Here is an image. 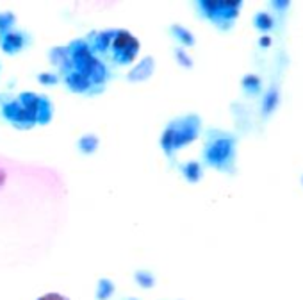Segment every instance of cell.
Segmentation results:
<instances>
[{
    "mask_svg": "<svg viewBox=\"0 0 303 300\" xmlns=\"http://www.w3.org/2000/svg\"><path fill=\"white\" fill-rule=\"evenodd\" d=\"M245 88L246 89H252V93H259L260 91V79L257 75H248L245 79Z\"/></svg>",
    "mask_w": 303,
    "mask_h": 300,
    "instance_id": "obj_4",
    "label": "cell"
},
{
    "mask_svg": "<svg viewBox=\"0 0 303 300\" xmlns=\"http://www.w3.org/2000/svg\"><path fill=\"white\" fill-rule=\"evenodd\" d=\"M278 104H280V89H278V86H277V82H273L271 84V88H269V91L266 93L264 106H262V113H264V116L273 113Z\"/></svg>",
    "mask_w": 303,
    "mask_h": 300,
    "instance_id": "obj_2",
    "label": "cell"
},
{
    "mask_svg": "<svg viewBox=\"0 0 303 300\" xmlns=\"http://www.w3.org/2000/svg\"><path fill=\"white\" fill-rule=\"evenodd\" d=\"M232 152H234V145L228 139H220L216 141V145L210 150V159L212 163H223L225 159L232 158Z\"/></svg>",
    "mask_w": 303,
    "mask_h": 300,
    "instance_id": "obj_1",
    "label": "cell"
},
{
    "mask_svg": "<svg viewBox=\"0 0 303 300\" xmlns=\"http://www.w3.org/2000/svg\"><path fill=\"white\" fill-rule=\"evenodd\" d=\"M255 25H257V29H260V30H269L273 27V18H271L268 13H259V15L255 16Z\"/></svg>",
    "mask_w": 303,
    "mask_h": 300,
    "instance_id": "obj_3",
    "label": "cell"
}]
</instances>
